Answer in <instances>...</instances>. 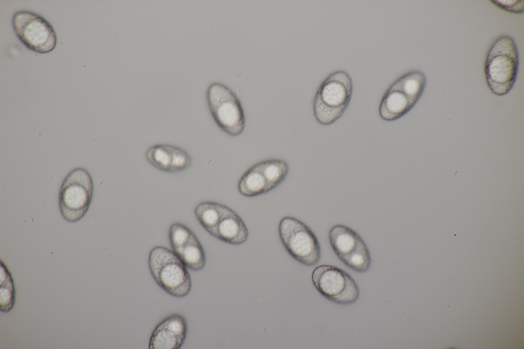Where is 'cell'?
<instances>
[{
	"label": "cell",
	"mask_w": 524,
	"mask_h": 349,
	"mask_svg": "<svg viewBox=\"0 0 524 349\" xmlns=\"http://www.w3.org/2000/svg\"><path fill=\"white\" fill-rule=\"evenodd\" d=\"M519 67V54L514 39L503 35L490 47L485 63L487 85L495 95L508 93L516 81Z\"/></svg>",
	"instance_id": "1"
},
{
	"label": "cell",
	"mask_w": 524,
	"mask_h": 349,
	"mask_svg": "<svg viewBox=\"0 0 524 349\" xmlns=\"http://www.w3.org/2000/svg\"><path fill=\"white\" fill-rule=\"evenodd\" d=\"M353 93V82L345 71H337L329 75L319 86L313 101L316 121L323 125L337 121L347 109Z\"/></svg>",
	"instance_id": "2"
},
{
	"label": "cell",
	"mask_w": 524,
	"mask_h": 349,
	"mask_svg": "<svg viewBox=\"0 0 524 349\" xmlns=\"http://www.w3.org/2000/svg\"><path fill=\"white\" fill-rule=\"evenodd\" d=\"M148 263L152 278L167 293L178 298L189 293L191 280L187 267L172 250L156 246L150 250Z\"/></svg>",
	"instance_id": "3"
},
{
	"label": "cell",
	"mask_w": 524,
	"mask_h": 349,
	"mask_svg": "<svg viewBox=\"0 0 524 349\" xmlns=\"http://www.w3.org/2000/svg\"><path fill=\"white\" fill-rule=\"evenodd\" d=\"M426 84L425 74L412 71L396 79L384 93L379 106L382 119L392 121L404 116L416 104Z\"/></svg>",
	"instance_id": "4"
},
{
	"label": "cell",
	"mask_w": 524,
	"mask_h": 349,
	"mask_svg": "<svg viewBox=\"0 0 524 349\" xmlns=\"http://www.w3.org/2000/svg\"><path fill=\"white\" fill-rule=\"evenodd\" d=\"M94 191L93 180L85 168L77 167L64 178L59 192L60 213L67 222L75 223L82 219L91 205Z\"/></svg>",
	"instance_id": "5"
},
{
	"label": "cell",
	"mask_w": 524,
	"mask_h": 349,
	"mask_svg": "<svg viewBox=\"0 0 524 349\" xmlns=\"http://www.w3.org/2000/svg\"><path fill=\"white\" fill-rule=\"evenodd\" d=\"M206 99L210 114L221 129L233 137L243 132L244 111L239 98L229 87L220 82L212 83L207 90Z\"/></svg>",
	"instance_id": "6"
},
{
	"label": "cell",
	"mask_w": 524,
	"mask_h": 349,
	"mask_svg": "<svg viewBox=\"0 0 524 349\" xmlns=\"http://www.w3.org/2000/svg\"><path fill=\"white\" fill-rule=\"evenodd\" d=\"M278 233L285 248L296 260L307 266L318 263L321 257L319 243L303 222L293 216H285L279 223Z\"/></svg>",
	"instance_id": "7"
},
{
	"label": "cell",
	"mask_w": 524,
	"mask_h": 349,
	"mask_svg": "<svg viewBox=\"0 0 524 349\" xmlns=\"http://www.w3.org/2000/svg\"><path fill=\"white\" fill-rule=\"evenodd\" d=\"M311 278L318 292L335 303L351 304L359 297V288L353 278L336 266L319 265L313 271Z\"/></svg>",
	"instance_id": "8"
},
{
	"label": "cell",
	"mask_w": 524,
	"mask_h": 349,
	"mask_svg": "<svg viewBox=\"0 0 524 349\" xmlns=\"http://www.w3.org/2000/svg\"><path fill=\"white\" fill-rule=\"evenodd\" d=\"M12 25L17 36L28 49L44 54L55 48V32L51 24L39 15L29 11H18L13 15Z\"/></svg>",
	"instance_id": "9"
},
{
	"label": "cell",
	"mask_w": 524,
	"mask_h": 349,
	"mask_svg": "<svg viewBox=\"0 0 524 349\" xmlns=\"http://www.w3.org/2000/svg\"><path fill=\"white\" fill-rule=\"evenodd\" d=\"M168 237L172 251L187 267L193 271L202 270L206 264L203 247L195 234L185 225L174 223L169 229Z\"/></svg>",
	"instance_id": "10"
},
{
	"label": "cell",
	"mask_w": 524,
	"mask_h": 349,
	"mask_svg": "<svg viewBox=\"0 0 524 349\" xmlns=\"http://www.w3.org/2000/svg\"><path fill=\"white\" fill-rule=\"evenodd\" d=\"M185 318L173 314L160 321L152 331L149 340V349H179L187 336Z\"/></svg>",
	"instance_id": "11"
},
{
	"label": "cell",
	"mask_w": 524,
	"mask_h": 349,
	"mask_svg": "<svg viewBox=\"0 0 524 349\" xmlns=\"http://www.w3.org/2000/svg\"><path fill=\"white\" fill-rule=\"evenodd\" d=\"M148 163L157 169L176 173L185 170L191 165V159L184 149L169 144H158L149 147L146 152Z\"/></svg>",
	"instance_id": "12"
},
{
	"label": "cell",
	"mask_w": 524,
	"mask_h": 349,
	"mask_svg": "<svg viewBox=\"0 0 524 349\" xmlns=\"http://www.w3.org/2000/svg\"><path fill=\"white\" fill-rule=\"evenodd\" d=\"M211 235L227 244L239 245L247 241L248 230L239 215L228 207Z\"/></svg>",
	"instance_id": "13"
},
{
	"label": "cell",
	"mask_w": 524,
	"mask_h": 349,
	"mask_svg": "<svg viewBox=\"0 0 524 349\" xmlns=\"http://www.w3.org/2000/svg\"><path fill=\"white\" fill-rule=\"evenodd\" d=\"M329 238L333 251L340 260L354 252L364 242L355 231L341 224L331 228Z\"/></svg>",
	"instance_id": "14"
},
{
	"label": "cell",
	"mask_w": 524,
	"mask_h": 349,
	"mask_svg": "<svg viewBox=\"0 0 524 349\" xmlns=\"http://www.w3.org/2000/svg\"><path fill=\"white\" fill-rule=\"evenodd\" d=\"M237 189L242 195L246 197H256L269 191L258 162L244 172L238 183Z\"/></svg>",
	"instance_id": "15"
},
{
	"label": "cell",
	"mask_w": 524,
	"mask_h": 349,
	"mask_svg": "<svg viewBox=\"0 0 524 349\" xmlns=\"http://www.w3.org/2000/svg\"><path fill=\"white\" fill-rule=\"evenodd\" d=\"M228 208L219 203L205 201L196 206L194 213L201 225L211 235Z\"/></svg>",
	"instance_id": "16"
},
{
	"label": "cell",
	"mask_w": 524,
	"mask_h": 349,
	"mask_svg": "<svg viewBox=\"0 0 524 349\" xmlns=\"http://www.w3.org/2000/svg\"><path fill=\"white\" fill-rule=\"evenodd\" d=\"M270 191L276 188L287 177L289 167L284 160L271 159L258 162Z\"/></svg>",
	"instance_id": "17"
},
{
	"label": "cell",
	"mask_w": 524,
	"mask_h": 349,
	"mask_svg": "<svg viewBox=\"0 0 524 349\" xmlns=\"http://www.w3.org/2000/svg\"><path fill=\"white\" fill-rule=\"evenodd\" d=\"M340 260L347 267L358 273H365L370 268L371 256L364 241L352 253Z\"/></svg>",
	"instance_id": "18"
},
{
	"label": "cell",
	"mask_w": 524,
	"mask_h": 349,
	"mask_svg": "<svg viewBox=\"0 0 524 349\" xmlns=\"http://www.w3.org/2000/svg\"><path fill=\"white\" fill-rule=\"evenodd\" d=\"M14 288L11 278L7 281L6 285L1 287V305L4 307L2 311H9L13 307L14 302Z\"/></svg>",
	"instance_id": "19"
},
{
	"label": "cell",
	"mask_w": 524,
	"mask_h": 349,
	"mask_svg": "<svg viewBox=\"0 0 524 349\" xmlns=\"http://www.w3.org/2000/svg\"><path fill=\"white\" fill-rule=\"evenodd\" d=\"M492 4L506 11L521 14L524 11L523 1H490Z\"/></svg>",
	"instance_id": "20"
}]
</instances>
